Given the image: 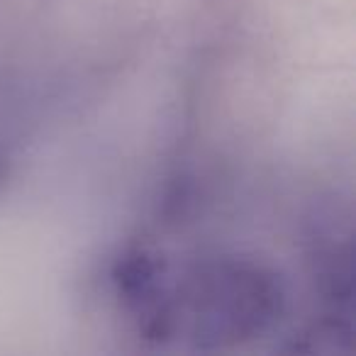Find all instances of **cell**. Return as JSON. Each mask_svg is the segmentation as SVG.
I'll use <instances>...</instances> for the list:
<instances>
[{
  "mask_svg": "<svg viewBox=\"0 0 356 356\" xmlns=\"http://www.w3.org/2000/svg\"><path fill=\"white\" fill-rule=\"evenodd\" d=\"M288 296L271 266L247 257H208L176 264L163 257L154 296L137 322L139 339L191 349H234L271 334Z\"/></svg>",
  "mask_w": 356,
  "mask_h": 356,
  "instance_id": "cell-1",
  "label": "cell"
}]
</instances>
